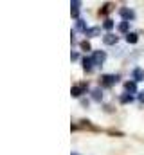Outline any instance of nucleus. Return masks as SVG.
Wrapping results in <instances>:
<instances>
[{
    "label": "nucleus",
    "instance_id": "nucleus-1",
    "mask_svg": "<svg viewBox=\"0 0 144 155\" xmlns=\"http://www.w3.org/2000/svg\"><path fill=\"white\" fill-rule=\"evenodd\" d=\"M90 58H92L94 65H103L105 60H106V52H105V51H94Z\"/></svg>",
    "mask_w": 144,
    "mask_h": 155
},
{
    "label": "nucleus",
    "instance_id": "nucleus-2",
    "mask_svg": "<svg viewBox=\"0 0 144 155\" xmlns=\"http://www.w3.org/2000/svg\"><path fill=\"white\" fill-rule=\"evenodd\" d=\"M85 90H88V83H79V85H76V87L70 88V94H72V97H79Z\"/></svg>",
    "mask_w": 144,
    "mask_h": 155
},
{
    "label": "nucleus",
    "instance_id": "nucleus-3",
    "mask_svg": "<svg viewBox=\"0 0 144 155\" xmlns=\"http://www.w3.org/2000/svg\"><path fill=\"white\" fill-rule=\"evenodd\" d=\"M117 79H119V76L105 74V76H101V83H103V87H112L113 83H117Z\"/></svg>",
    "mask_w": 144,
    "mask_h": 155
},
{
    "label": "nucleus",
    "instance_id": "nucleus-4",
    "mask_svg": "<svg viewBox=\"0 0 144 155\" xmlns=\"http://www.w3.org/2000/svg\"><path fill=\"white\" fill-rule=\"evenodd\" d=\"M119 13H121V16L124 18V22H130V20H133V18H135V13H133L132 9H128V7L119 9Z\"/></svg>",
    "mask_w": 144,
    "mask_h": 155
},
{
    "label": "nucleus",
    "instance_id": "nucleus-5",
    "mask_svg": "<svg viewBox=\"0 0 144 155\" xmlns=\"http://www.w3.org/2000/svg\"><path fill=\"white\" fill-rule=\"evenodd\" d=\"M132 78H133V81L137 83V81H142L144 79V71L141 67H137V69H133V72H132Z\"/></svg>",
    "mask_w": 144,
    "mask_h": 155
},
{
    "label": "nucleus",
    "instance_id": "nucleus-6",
    "mask_svg": "<svg viewBox=\"0 0 144 155\" xmlns=\"http://www.w3.org/2000/svg\"><path fill=\"white\" fill-rule=\"evenodd\" d=\"M92 67H94L92 58H83V69H85V72H92Z\"/></svg>",
    "mask_w": 144,
    "mask_h": 155
},
{
    "label": "nucleus",
    "instance_id": "nucleus-7",
    "mask_svg": "<svg viewBox=\"0 0 144 155\" xmlns=\"http://www.w3.org/2000/svg\"><path fill=\"white\" fill-rule=\"evenodd\" d=\"M103 41L106 43V45H113V43H117V36L115 35H112V33H108L103 36Z\"/></svg>",
    "mask_w": 144,
    "mask_h": 155
},
{
    "label": "nucleus",
    "instance_id": "nucleus-8",
    "mask_svg": "<svg viewBox=\"0 0 144 155\" xmlns=\"http://www.w3.org/2000/svg\"><path fill=\"white\" fill-rule=\"evenodd\" d=\"M87 36H99L101 35V27H90V29H87V33H85Z\"/></svg>",
    "mask_w": 144,
    "mask_h": 155
},
{
    "label": "nucleus",
    "instance_id": "nucleus-9",
    "mask_svg": "<svg viewBox=\"0 0 144 155\" xmlns=\"http://www.w3.org/2000/svg\"><path fill=\"white\" fill-rule=\"evenodd\" d=\"M124 88H126L128 92H137V85H135V81H126V83H124Z\"/></svg>",
    "mask_w": 144,
    "mask_h": 155
},
{
    "label": "nucleus",
    "instance_id": "nucleus-10",
    "mask_svg": "<svg viewBox=\"0 0 144 155\" xmlns=\"http://www.w3.org/2000/svg\"><path fill=\"white\" fill-rule=\"evenodd\" d=\"M126 41H128V43H137V41H139V36H137L135 33H128V35H126Z\"/></svg>",
    "mask_w": 144,
    "mask_h": 155
},
{
    "label": "nucleus",
    "instance_id": "nucleus-11",
    "mask_svg": "<svg viewBox=\"0 0 144 155\" xmlns=\"http://www.w3.org/2000/svg\"><path fill=\"white\" fill-rule=\"evenodd\" d=\"M76 29H77V31H83V33H87V25H85V20H81V18H79V20L76 22Z\"/></svg>",
    "mask_w": 144,
    "mask_h": 155
},
{
    "label": "nucleus",
    "instance_id": "nucleus-12",
    "mask_svg": "<svg viewBox=\"0 0 144 155\" xmlns=\"http://www.w3.org/2000/svg\"><path fill=\"white\" fill-rule=\"evenodd\" d=\"M92 97H94L96 101H101V97H103V92H101V88H96V90L92 92Z\"/></svg>",
    "mask_w": 144,
    "mask_h": 155
},
{
    "label": "nucleus",
    "instance_id": "nucleus-13",
    "mask_svg": "<svg viewBox=\"0 0 144 155\" xmlns=\"http://www.w3.org/2000/svg\"><path fill=\"white\" fill-rule=\"evenodd\" d=\"M132 99H133V97H132L130 94H123V96H121V103H124V105H126V103H132Z\"/></svg>",
    "mask_w": 144,
    "mask_h": 155
},
{
    "label": "nucleus",
    "instance_id": "nucleus-14",
    "mask_svg": "<svg viewBox=\"0 0 144 155\" xmlns=\"http://www.w3.org/2000/svg\"><path fill=\"white\" fill-rule=\"evenodd\" d=\"M128 27H130V22H123V24L119 25V31H121V33H128Z\"/></svg>",
    "mask_w": 144,
    "mask_h": 155
},
{
    "label": "nucleus",
    "instance_id": "nucleus-15",
    "mask_svg": "<svg viewBox=\"0 0 144 155\" xmlns=\"http://www.w3.org/2000/svg\"><path fill=\"white\" fill-rule=\"evenodd\" d=\"M79 47H81L83 51H90V49H92V47H90V43H88L87 40H85V41H81V43H79Z\"/></svg>",
    "mask_w": 144,
    "mask_h": 155
},
{
    "label": "nucleus",
    "instance_id": "nucleus-16",
    "mask_svg": "<svg viewBox=\"0 0 144 155\" xmlns=\"http://www.w3.org/2000/svg\"><path fill=\"white\" fill-rule=\"evenodd\" d=\"M103 27H105L106 31H110V29L113 27V22H112V20H105V24H103Z\"/></svg>",
    "mask_w": 144,
    "mask_h": 155
},
{
    "label": "nucleus",
    "instance_id": "nucleus-17",
    "mask_svg": "<svg viewBox=\"0 0 144 155\" xmlns=\"http://www.w3.org/2000/svg\"><path fill=\"white\" fill-rule=\"evenodd\" d=\"M110 9H112V4H106V5H105V7H103L101 11H99V13H103V15H105V13H108Z\"/></svg>",
    "mask_w": 144,
    "mask_h": 155
},
{
    "label": "nucleus",
    "instance_id": "nucleus-18",
    "mask_svg": "<svg viewBox=\"0 0 144 155\" xmlns=\"http://www.w3.org/2000/svg\"><path fill=\"white\" fill-rule=\"evenodd\" d=\"M139 101L144 103V90H142V92H139Z\"/></svg>",
    "mask_w": 144,
    "mask_h": 155
},
{
    "label": "nucleus",
    "instance_id": "nucleus-19",
    "mask_svg": "<svg viewBox=\"0 0 144 155\" xmlns=\"http://www.w3.org/2000/svg\"><path fill=\"white\" fill-rule=\"evenodd\" d=\"M72 155H79V153H72Z\"/></svg>",
    "mask_w": 144,
    "mask_h": 155
}]
</instances>
